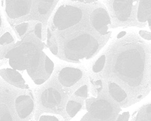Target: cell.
<instances>
[{
	"instance_id": "obj_6",
	"label": "cell",
	"mask_w": 151,
	"mask_h": 121,
	"mask_svg": "<svg viewBox=\"0 0 151 121\" xmlns=\"http://www.w3.org/2000/svg\"><path fill=\"white\" fill-rule=\"evenodd\" d=\"M5 2L7 14L10 18L15 19L29 12L32 0H5Z\"/></svg>"
},
{
	"instance_id": "obj_10",
	"label": "cell",
	"mask_w": 151,
	"mask_h": 121,
	"mask_svg": "<svg viewBox=\"0 0 151 121\" xmlns=\"http://www.w3.org/2000/svg\"><path fill=\"white\" fill-rule=\"evenodd\" d=\"M0 75L6 81L18 88L22 89L29 88L20 74L13 68L1 69Z\"/></svg>"
},
{
	"instance_id": "obj_25",
	"label": "cell",
	"mask_w": 151,
	"mask_h": 121,
	"mask_svg": "<svg viewBox=\"0 0 151 121\" xmlns=\"http://www.w3.org/2000/svg\"><path fill=\"white\" fill-rule=\"evenodd\" d=\"M129 117V113L128 112H126L120 115L117 120L118 121H127Z\"/></svg>"
},
{
	"instance_id": "obj_32",
	"label": "cell",
	"mask_w": 151,
	"mask_h": 121,
	"mask_svg": "<svg viewBox=\"0 0 151 121\" xmlns=\"http://www.w3.org/2000/svg\"><path fill=\"white\" fill-rule=\"evenodd\" d=\"M148 25L149 26L151 25V19H149L147 21Z\"/></svg>"
},
{
	"instance_id": "obj_14",
	"label": "cell",
	"mask_w": 151,
	"mask_h": 121,
	"mask_svg": "<svg viewBox=\"0 0 151 121\" xmlns=\"http://www.w3.org/2000/svg\"><path fill=\"white\" fill-rule=\"evenodd\" d=\"M81 106V104L79 102L73 101H70L66 104V112L70 117H73L79 111Z\"/></svg>"
},
{
	"instance_id": "obj_21",
	"label": "cell",
	"mask_w": 151,
	"mask_h": 121,
	"mask_svg": "<svg viewBox=\"0 0 151 121\" xmlns=\"http://www.w3.org/2000/svg\"><path fill=\"white\" fill-rule=\"evenodd\" d=\"M88 88L86 85H83L77 90L75 94L78 96L86 97L87 95Z\"/></svg>"
},
{
	"instance_id": "obj_17",
	"label": "cell",
	"mask_w": 151,
	"mask_h": 121,
	"mask_svg": "<svg viewBox=\"0 0 151 121\" xmlns=\"http://www.w3.org/2000/svg\"><path fill=\"white\" fill-rule=\"evenodd\" d=\"M12 117L8 109L5 105H1L0 120H12Z\"/></svg>"
},
{
	"instance_id": "obj_7",
	"label": "cell",
	"mask_w": 151,
	"mask_h": 121,
	"mask_svg": "<svg viewBox=\"0 0 151 121\" xmlns=\"http://www.w3.org/2000/svg\"><path fill=\"white\" fill-rule=\"evenodd\" d=\"M89 111L93 117L101 120H106L112 117L113 109L109 102L101 99L93 102L90 107Z\"/></svg>"
},
{
	"instance_id": "obj_5",
	"label": "cell",
	"mask_w": 151,
	"mask_h": 121,
	"mask_svg": "<svg viewBox=\"0 0 151 121\" xmlns=\"http://www.w3.org/2000/svg\"><path fill=\"white\" fill-rule=\"evenodd\" d=\"M133 0H109L106 9L111 20V28L127 21L130 15Z\"/></svg>"
},
{
	"instance_id": "obj_24",
	"label": "cell",
	"mask_w": 151,
	"mask_h": 121,
	"mask_svg": "<svg viewBox=\"0 0 151 121\" xmlns=\"http://www.w3.org/2000/svg\"><path fill=\"white\" fill-rule=\"evenodd\" d=\"M42 25L40 23L37 24L35 28V33L36 35L39 38H41Z\"/></svg>"
},
{
	"instance_id": "obj_11",
	"label": "cell",
	"mask_w": 151,
	"mask_h": 121,
	"mask_svg": "<svg viewBox=\"0 0 151 121\" xmlns=\"http://www.w3.org/2000/svg\"><path fill=\"white\" fill-rule=\"evenodd\" d=\"M40 99L43 107L47 108L52 109L60 104L61 100V96L58 90L50 87L43 91Z\"/></svg>"
},
{
	"instance_id": "obj_12",
	"label": "cell",
	"mask_w": 151,
	"mask_h": 121,
	"mask_svg": "<svg viewBox=\"0 0 151 121\" xmlns=\"http://www.w3.org/2000/svg\"><path fill=\"white\" fill-rule=\"evenodd\" d=\"M137 18L139 21L141 22L151 19V0H140Z\"/></svg>"
},
{
	"instance_id": "obj_9",
	"label": "cell",
	"mask_w": 151,
	"mask_h": 121,
	"mask_svg": "<svg viewBox=\"0 0 151 121\" xmlns=\"http://www.w3.org/2000/svg\"><path fill=\"white\" fill-rule=\"evenodd\" d=\"M15 109L18 116L22 119L27 118L31 113L34 107V101L29 96L21 95L15 101Z\"/></svg>"
},
{
	"instance_id": "obj_1",
	"label": "cell",
	"mask_w": 151,
	"mask_h": 121,
	"mask_svg": "<svg viewBox=\"0 0 151 121\" xmlns=\"http://www.w3.org/2000/svg\"><path fill=\"white\" fill-rule=\"evenodd\" d=\"M113 41L106 49L107 54L115 57L117 73L132 87L139 85L143 73L145 59L142 51L127 48L120 38Z\"/></svg>"
},
{
	"instance_id": "obj_18",
	"label": "cell",
	"mask_w": 151,
	"mask_h": 121,
	"mask_svg": "<svg viewBox=\"0 0 151 121\" xmlns=\"http://www.w3.org/2000/svg\"><path fill=\"white\" fill-rule=\"evenodd\" d=\"M45 68L46 73L48 76L52 72L54 68V64L49 58L46 56L45 63Z\"/></svg>"
},
{
	"instance_id": "obj_13",
	"label": "cell",
	"mask_w": 151,
	"mask_h": 121,
	"mask_svg": "<svg viewBox=\"0 0 151 121\" xmlns=\"http://www.w3.org/2000/svg\"><path fill=\"white\" fill-rule=\"evenodd\" d=\"M109 90L113 98L118 102L123 101L127 96L125 92L115 83H111L109 84Z\"/></svg>"
},
{
	"instance_id": "obj_27",
	"label": "cell",
	"mask_w": 151,
	"mask_h": 121,
	"mask_svg": "<svg viewBox=\"0 0 151 121\" xmlns=\"http://www.w3.org/2000/svg\"><path fill=\"white\" fill-rule=\"evenodd\" d=\"M72 1L88 4L94 3L97 1L96 0H70Z\"/></svg>"
},
{
	"instance_id": "obj_23",
	"label": "cell",
	"mask_w": 151,
	"mask_h": 121,
	"mask_svg": "<svg viewBox=\"0 0 151 121\" xmlns=\"http://www.w3.org/2000/svg\"><path fill=\"white\" fill-rule=\"evenodd\" d=\"M139 33L140 35L143 38L147 40H151V32L141 30Z\"/></svg>"
},
{
	"instance_id": "obj_22",
	"label": "cell",
	"mask_w": 151,
	"mask_h": 121,
	"mask_svg": "<svg viewBox=\"0 0 151 121\" xmlns=\"http://www.w3.org/2000/svg\"><path fill=\"white\" fill-rule=\"evenodd\" d=\"M39 121H58V118L55 116L44 114L41 116L38 120Z\"/></svg>"
},
{
	"instance_id": "obj_31",
	"label": "cell",
	"mask_w": 151,
	"mask_h": 121,
	"mask_svg": "<svg viewBox=\"0 0 151 121\" xmlns=\"http://www.w3.org/2000/svg\"><path fill=\"white\" fill-rule=\"evenodd\" d=\"M47 36L48 38H49L51 36V35L50 31L48 29L47 30Z\"/></svg>"
},
{
	"instance_id": "obj_15",
	"label": "cell",
	"mask_w": 151,
	"mask_h": 121,
	"mask_svg": "<svg viewBox=\"0 0 151 121\" xmlns=\"http://www.w3.org/2000/svg\"><path fill=\"white\" fill-rule=\"evenodd\" d=\"M54 0H40L38 11L41 14H46L51 6Z\"/></svg>"
},
{
	"instance_id": "obj_4",
	"label": "cell",
	"mask_w": 151,
	"mask_h": 121,
	"mask_svg": "<svg viewBox=\"0 0 151 121\" xmlns=\"http://www.w3.org/2000/svg\"><path fill=\"white\" fill-rule=\"evenodd\" d=\"M90 19L94 28L104 36H110L111 20L106 9L97 1L93 4L90 13Z\"/></svg>"
},
{
	"instance_id": "obj_30",
	"label": "cell",
	"mask_w": 151,
	"mask_h": 121,
	"mask_svg": "<svg viewBox=\"0 0 151 121\" xmlns=\"http://www.w3.org/2000/svg\"><path fill=\"white\" fill-rule=\"evenodd\" d=\"M95 84L97 85H99L101 86L102 83L101 80H98L95 82Z\"/></svg>"
},
{
	"instance_id": "obj_26",
	"label": "cell",
	"mask_w": 151,
	"mask_h": 121,
	"mask_svg": "<svg viewBox=\"0 0 151 121\" xmlns=\"http://www.w3.org/2000/svg\"><path fill=\"white\" fill-rule=\"evenodd\" d=\"M146 116L147 120H151V104H149L146 107Z\"/></svg>"
},
{
	"instance_id": "obj_19",
	"label": "cell",
	"mask_w": 151,
	"mask_h": 121,
	"mask_svg": "<svg viewBox=\"0 0 151 121\" xmlns=\"http://www.w3.org/2000/svg\"><path fill=\"white\" fill-rule=\"evenodd\" d=\"M13 39L11 35L8 32H6L1 37L0 44L1 45L9 44L13 41Z\"/></svg>"
},
{
	"instance_id": "obj_29",
	"label": "cell",
	"mask_w": 151,
	"mask_h": 121,
	"mask_svg": "<svg viewBox=\"0 0 151 121\" xmlns=\"http://www.w3.org/2000/svg\"><path fill=\"white\" fill-rule=\"evenodd\" d=\"M52 52L55 55H56L58 52V49L57 46H54L51 49Z\"/></svg>"
},
{
	"instance_id": "obj_3",
	"label": "cell",
	"mask_w": 151,
	"mask_h": 121,
	"mask_svg": "<svg viewBox=\"0 0 151 121\" xmlns=\"http://www.w3.org/2000/svg\"><path fill=\"white\" fill-rule=\"evenodd\" d=\"M40 54L37 47L32 43L26 42L9 51L5 57L9 59L12 68L19 70H26L30 62Z\"/></svg>"
},
{
	"instance_id": "obj_28",
	"label": "cell",
	"mask_w": 151,
	"mask_h": 121,
	"mask_svg": "<svg viewBox=\"0 0 151 121\" xmlns=\"http://www.w3.org/2000/svg\"><path fill=\"white\" fill-rule=\"evenodd\" d=\"M126 34L125 31H123L120 32L117 35L116 38H119L124 37Z\"/></svg>"
},
{
	"instance_id": "obj_16",
	"label": "cell",
	"mask_w": 151,
	"mask_h": 121,
	"mask_svg": "<svg viewBox=\"0 0 151 121\" xmlns=\"http://www.w3.org/2000/svg\"><path fill=\"white\" fill-rule=\"evenodd\" d=\"M105 54L101 55L96 61L93 67V70L95 72H100L103 68L106 60Z\"/></svg>"
},
{
	"instance_id": "obj_8",
	"label": "cell",
	"mask_w": 151,
	"mask_h": 121,
	"mask_svg": "<svg viewBox=\"0 0 151 121\" xmlns=\"http://www.w3.org/2000/svg\"><path fill=\"white\" fill-rule=\"evenodd\" d=\"M82 72L79 69L65 67L59 72L58 79L60 83L65 87H70L75 84L82 77Z\"/></svg>"
},
{
	"instance_id": "obj_20",
	"label": "cell",
	"mask_w": 151,
	"mask_h": 121,
	"mask_svg": "<svg viewBox=\"0 0 151 121\" xmlns=\"http://www.w3.org/2000/svg\"><path fill=\"white\" fill-rule=\"evenodd\" d=\"M28 26L27 23L24 22L16 26V29L20 36H22L25 33Z\"/></svg>"
},
{
	"instance_id": "obj_2",
	"label": "cell",
	"mask_w": 151,
	"mask_h": 121,
	"mask_svg": "<svg viewBox=\"0 0 151 121\" xmlns=\"http://www.w3.org/2000/svg\"><path fill=\"white\" fill-rule=\"evenodd\" d=\"M88 5L73 1L72 4L61 6L54 17L55 25L60 30H66L73 26L82 19Z\"/></svg>"
}]
</instances>
